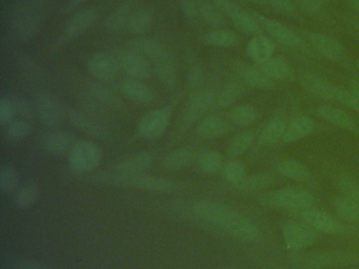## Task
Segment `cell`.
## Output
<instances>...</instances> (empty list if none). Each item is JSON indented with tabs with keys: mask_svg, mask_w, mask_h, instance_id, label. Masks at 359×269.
<instances>
[{
	"mask_svg": "<svg viewBox=\"0 0 359 269\" xmlns=\"http://www.w3.org/2000/svg\"><path fill=\"white\" fill-rule=\"evenodd\" d=\"M39 185L35 182H27L25 184L20 185L13 195V201L18 207L27 209L32 207L39 198Z\"/></svg>",
	"mask_w": 359,
	"mask_h": 269,
	"instance_id": "cell-37",
	"label": "cell"
},
{
	"mask_svg": "<svg viewBox=\"0 0 359 269\" xmlns=\"http://www.w3.org/2000/svg\"><path fill=\"white\" fill-rule=\"evenodd\" d=\"M237 74L241 77V81L247 85L259 90H270L274 86L273 81L260 65H248L245 63H239L236 65Z\"/></svg>",
	"mask_w": 359,
	"mask_h": 269,
	"instance_id": "cell-21",
	"label": "cell"
},
{
	"mask_svg": "<svg viewBox=\"0 0 359 269\" xmlns=\"http://www.w3.org/2000/svg\"><path fill=\"white\" fill-rule=\"evenodd\" d=\"M180 4L182 12L190 20H196L198 16H201L199 15L201 2H198V0H180Z\"/></svg>",
	"mask_w": 359,
	"mask_h": 269,
	"instance_id": "cell-52",
	"label": "cell"
},
{
	"mask_svg": "<svg viewBox=\"0 0 359 269\" xmlns=\"http://www.w3.org/2000/svg\"><path fill=\"white\" fill-rule=\"evenodd\" d=\"M16 111L12 97L3 96L0 98V124L8 125L15 119Z\"/></svg>",
	"mask_w": 359,
	"mask_h": 269,
	"instance_id": "cell-49",
	"label": "cell"
},
{
	"mask_svg": "<svg viewBox=\"0 0 359 269\" xmlns=\"http://www.w3.org/2000/svg\"><path fill=\"white\" fill-rule=\"evenodd\" d=\"M20 187V174L11 164H4L0 168V191L4 193H15Z\"/></svg>",
	"mask_w": 359,
	"mask_h": 269,
	"instance_id": "cell-45",
	"label": "cell"
},
{
	"mask_svg": "<svg viewBox=\"0 0 359 269\" xmlns=\"http://www.w3.org/2000/svg\"><path fill=\"white\" fill-rule=\"evenodd\" d=\"M205 44L214 48H230L238 44V36L226 29H214L208 32L203 38Z\"/></svg>",
	"mask_w": 359,
	"mask_h": 269,
	"instance_id": "cell-36",
	"label": "cell"
},
{
	"mask_svg": "<svg viewBox=\"0 0 359 269\" xmlns=\"http://www.w3.org/2000/svg\"><path fill=\"white\" fill-rule=\"evenodd\" d=\"M336 186L342 197L359 206V182L351 176H340L336 181Z\"/></svg>",
	"mask_w": 359,
	"mask_h": 269,
	"instance_id": "cell-46",
	"label": "cell"
},
{
	"mask_svg": "<svg viewBox=\"0 0 359 269\" xmlns=\"http://www.w3.org/2000/svg\"><path fill=\"white\" fill-rule=\"evenodd\" d=\"M31 132V124L29 120L14 119L13 121L10 122L8 125H6V136L8 139L13 141H20L26 138Z\"/></svg>",
	"mask_w": 359,
	"mask_h": 269,
	"instance_id": "cell-48",
	"label": "cell"
},
{
	"mask_svg": "<svg viewBox=\"0 0 359 269\" xmlns=\"http://www.w3.org/2000/svg\"><path fill=\"white\" fill-rule=\"evenodd\" d=\"M258 4H264V0H258Z\"/></svg>",
	"mask_w": 359,
	"mask_h": 269,
	"instance_id": "cell-58",
	"label": "cell"
},
{
	"mask_svg": "<svg viewBox=\"0 0 359 269\" xmlns=\"http://www.w3.org/2000/svg\"><path fill=\"white\" fill-rule=\"evenodd\" d=\"M247 1L256 2V1H257V0H247Z\"/></svg>",
	"mask_w": 359,
	"mask_h": 269,
	"instance_id": "cell-59",
	"label": "cell"
},
{
	"mask_svg": "<svg viewBox=\"0 0 359 269\" xmlns=\"http://www.w3.org/2000/svg\"><path fill=\"white\" fill-rule=\"evenodd\" d=\"M298 6L306 14L310 16H319L323 13V6L331 0H297Z\"/></svg>",
	"mask_w": 359,
	"mask_h": 269,
	"instance_id": "cell-51",
	"label": "cell"
},
{
	"mask_svg": "<svg viewBox=\"0 0 359 269\" xmlns=\"http://www.w3.org/2000/svg\"><path fill=\"white\" fill-rule=\"evenodd\" d=\"M130 50H134L137 54L142 55L144 58L148 59L150 62H161V61L172 59L171 53L158 40L153 38L140 37L134 38L130 41Z\"/></svg>",
	"mask_w": 359,
	"mask_h": 269,
	"instance_id": "cell-16",
	"label": "cell"
},
{
	"mask_svg": "<svg viewBox=\"0 0 359 269\" xmlns=\"http://www.w3.org/2000/svg\"><path fill=\"white\" fill-rule=\"evenodd\" d=\"M46 11L45 0H20L16 2L11 19L14 37L24 42L34 39L41 29Z\"/></svg>",
	"mask_w": 359,
	"mask_h": 269,
	"instance_id": "cell-2",
	"label": "cell"
},
{
	"mask_svg": "<svg viewBox=\"0 0 359 269\" xmlns=\"http://www.w3.org/2000/svg\"><path fill=\"white\" fill-rule=\"evenodd\" d=\"M111 183L127 185L133 188L150 191V193H165L173 191L175 183L170 179L163 177L149 176L142 174L135 176L123 177V178L109 179Z\"/></svg>",
	"mask_w": 359,
	"mask_h": 269,
	"instance_id": "cell-10",
	"label": "cell"
},
{
	"mask_svg": "<svg viewBox=\"0 0 359 269\" xmlns=\"http://www.w3.org/2000/svg\"><path fill=\"white\" fill-rule=\"evenodd\" d=\"M243 84L236 80H230L216 96L215 102L219 107H228L234 104L243 95Z\"/></svg>",
	"mask_w": 359,
	"mask_h": 269,
	"instance_id": "cell-40",
	"label": "cell"
},
{
	"mask_svg": "<svg viewBox=\"0 0 359 269\" xmlns=\"http://www.w3.org/2000/svg\"><path fill=\"white\" fill-rule=\"evenodd\" d=\"M199 15L213 29H224L226 25V17L213 2H201Z\"/></svg>",
	"mask_w": 359,
	"mask_h": 269,
	"instance_id": "cell-38",
	"label": "cell"
},
{
	"mask_svg": "<svg viewBox=\"0 0 359 269\" xmlns=\"http://www.w3.org/2000/svg\"><path fill=\"white\" fill-rule=\"evenodd\" d=\"M14 107H15L16 116H20L22 119H32L34 115V109H33L32 103L28 99L22 98V97H12Z\"/></svg>",
	"mask_w": 359,
	"mask_h": 269,
	"instance_id": "cell-50",
	"label": "cell"
},
{
	"mask_svg": "<svg viewBox=\"0 0 359 269\" xmlns=\"http://www.w3.org/2000/svg\"><path fill=\"white\" fill-rule=\"evenodd\" d=\"M229 121L238 127H249L259 118L257 109L250 104H241L232 107L229 111Z\"/></svg>",
	"mask_w": 359,
	"mask_h": 269,
	"instance_id": "cell-34",
	"label": "cell"
},
{
	"mask_svg": "<svg viewBox=\"0 0 359 269\" xmlns=\"http://www.w3.org/2000/svg\"><path fill=\"white\" fill-rule=\"evenodd\" d=\"M110 52L116 59L119 69L125 71L130 78L147 79L152 74L150 61L134 50H130V48L129 50L115 48V50H111Z\"/></svg>",
	"mask_w": 359,
	"mask_h": 269,
	"instance_id": "cell-8",
	"label": "cell"
},
{
	"mask_svg": "<svg viewBox=\"0 0 359 269\" xmlns=\"http://www.w3.org/2000/svg\"><path fill=\"white\" fill-rule=\"evenodd\" d=\"M300 86L308 94L321 99L344 105L359 113V96L351 90H344L333 82L311 71L302 73L299 77Z\"/></svg>",
	"mask_w": 359,
	"mask_h": 269,
	"instance_id": "cell-3",
	"label": "cell"
},
{
	"mask_svg": "<svg viewBox=\"0 0 359 269\" xmlns=\"http://www.w3.org/2000/svg\"><path fill=\"white\" fill-rule=\"evenodd\" d=\"M260 202L268 207L287 210L295 214L302 210L312 208L314 205V197L306 189L285 187L266 193L260 198Z\"/></svg>",
	"mask_w": 359,
	"mask_h": 269,
	"instance_id": "cell-4",
	"label": "cell"
},
{
	"mask_svg": "<svg viewBox=\"0 0 359 269\" xmlns=\"http://www.w3.org/2000/svg\"><path fill=\"white\" fill-rule=\"evenodd\" d=\"M357 67H358V69H359V58H358V60H357Z\"/></svg>",
	"mask_w": 359,
	"mask_h": 269,
	"instance_id": "cell-60",
	"label": "cell"
},
{
	"mask_svg": "<svg viewBox=\"0 0 359 269\" xmlns=\"http://www.w3.org/2000/svg\"><path fill=\"white\" fill-rule=\"evenodd\" d=\"M231 20L234 27L245 35H251L253 37L255 35H260L264 32L256 14H251L243 8Z\"/></svg>",
	"mask_w": 359,
	"mask_h": 269,
	"instance_id": "cell-35",
	"label": "cell"
},
{
	"mask_svg": "<svg viewBox=\"0 0 359 269\" xmlns=\"http://www.w3.org/2000/svg\"><path fill=\"white\" fill-rule=\"evenodd\" d=\"M197 163L205 174H216L224 168V156L216 151H207L197 157Z\"/></svg>",
	"mask_w": 359,
	"mask_h": 269,
	"instance_id": "cell-43",
	"label": "cell"
},
{
	"mask_svg": "<svg viewBox=\"0 0 359 269\" xmlns=\"http://www.w3.org/2000/svg\"><path fill=\"white\" fill-rule=\"evenodd\" d=\"M36 111L41 123L51 128L60 125L67 116L60 99L50 92H41L37 96Z\"/></svg>",
	"mask_w": 359,
	"mask_h": 269,
	"instance_id": "cell-9",
	"label": "cell"
},
{
	"mask_svg": "<svg viewBox=\"0 0 359 269\" xmlns=\"http://www.w3.org/2000/svg\"><path fill=\"white\" fill-rule=\"evenodd\" d=\"M215 98L214 92L208 88H199L195 90L189 99L186 111H184V124L191 125L201 120V117L209 111L212 104L215 102Z\"/></svg>",
	"mask_w": 359,
	"mask_h": 269,
	"instance_id": "cell-15",
	"label": "cell"
},
{
	"mask_svg": "<svg viewBox=\"0 0 359 269\" xmlns=\"http://www.w3.org/2000/svg\"><path fill=\"white\" fill-rule=\"evenodd\" d=\"M287 123V119L283 113H276L260 132L258 143L269 146L283 140Z\"/></svg>",
	"mask_w": 359,
	"mask_h": 269,
	"instance_id": "cell-28",
	"label": "cell"
},
{
	"mask_svg": "<svg viewBox=\"0 0 359 269\" xmlns=\"http://www.w3.org/2000/svg\"><path fill=\"white\" fill-rule=\"evenodd\" d=\"M154 73L159 81L168 88H174L177 84L178 73L174 64L173 59L155 63Z\"/></svg>",
	"mask_w": 359,
	"mask_h": 269,
	"instance_id": "cell-41",
	"label": "cell"
},
{
	"mask_svg": "<svg viewBox=\"0 0 359 269\" xmlns=\"http://www.w3.org/2000/svg\"><path fill=\"white\" fill-rule=\"evenodd\" d=\"M135 10L136 6L134 2L126 1L119 4L107 18V29L112 33H121V32L127 31L130 18Z\"/></svg>",
	"mask_w": 359,
	"mask_h": 269,
	"instance_id": "cell-26",
	"label": "cell"
},
{
	"mask_svg": "<svg viewBox=\"0 0 359 269\" xmlns=\"http://www.w3.org/2000/svg\"><path fill=\"white\" fill-rule=\"evenodd\" d=\"M275 177L269 172L264 174H252V176L245 177L243 182L239 183L238 188L245 193H254V191H262L268 188L271 185L274 184Z\"/></svg>",
	"mask_w": 359,
	"mask_h": 269,
	"instance_id": "cell-42",
	"label": "cell"
},
{
	"mask_svg": "<svg viewBox=\"0 0 359 269\" xmlns=\"http://www.w3.org/2000/svg\"><path fill=\"white\" fill-rule=\"evenodd\" d=\"M314 120L304 113H298L287 120L283 141L285 143H293L310 136L315 130Z\"/></svg>",
	"mask_w": 359,
	"mask_h": 269,
	"instance_id": "cell-20",
	"label": "cell"
},
{
	"mask_svg": "<svg viewBox=\"0 0 359 269\" xmlns=\"http://www.w3.org/2000/svg\"><path fill=\"white\" fill-rule=\"evenodd\" d=\"M277 172L281 176L297 182H308L311 179L310 170L302 162L295 159H283L277 164Z\"/></svg>",
	"mask_w": 359,
	"mask_h": 269,
	"instance_id": "cell-33",
	"label": "cell"
},
{
	"mask_svg": "<svg viewBox=\"0 0 359 269\" xmlns=\"http://www.w3.org/2000/svg\"><path fill=\"white\" fill-rule=\"evenodd\" d=\"M86 103V111L92 109L93 113L102 111V107L114 109L118 107L119 99L114 92H111L102 82L91 81L87 84V92L83 99Z\"/></svg>",
	"mask_w": 359,
	"mask_h": 269,
	"instance_id": "cell-12",
	"label": "cell"
},
{
	"mask_svg": "<svg viewBox=\"0 0 359 269\" xmlns=\"http://www.w3.org/2000/svg\"><path fill=\"white\" fill-rule=\"evenodd\" d=\"M76 140L73 134L65 130H56L50 132L43 141V147L52 155H62L70 151Z\"/></svg>",
	"mask_w": 359,
	"mask_h": 269,
	"instance_id": "cell-29",
	"label": "cell"
},
{
	"mask_svg": "<svg viewBox=\"0 0 359 269\" xmlns=\"http://www.w3.org/2000/svg\"><path fill=\"white\" fill-rule=\"evenodd\" d=\"M333 207L341 220L352 224H359V206L344 197L334 199Z\"/></svg>",
	"mask_w": 359,
	"mask_h": 269,
	"instance_id": "cell-39",
	"label": "cell"
},
{
	"mask_svg": "<svg viewBox=\"0 0 359 269\" xmlns=\"http://www.w3.org/2000/svg\"><path fill=\"white\" fill-rule=\"evenodd\" d=\"M196 160V153L192 147L184 146L174 149L163 158V165L171 172L184 170Z\"/></svg>",
	"mask_w": 359,
	"mask_h": 269,
	"instance_id": "cell-30",
	"label": "cell"
},
{
	"mask_svg": "<svg viewBox=\"0 0 359 269\" xmlns=\"http://www.w3.org/2000/svg\"><path fill=\"white\" fill-rule=\"evenodd\" d=\"M88 71L100 82H109L116 77L119 71L116 59L111 52H100L88 58Z\"/></svg>",
	"mask_w": 359,
	"mask_h": 269,
	"instance_id": "cell-14",
	"label": "cell"
},
{
	"mask_svg": "<svg viewBox=\"0 0 359 269\" xmlns=\"http://www.w3.org/2000/svg\"><path fill=\"white\" fill-rule=\"evenodd\" d=\"M102 159V151L93 141L77 140L69 151V164L76 174H86L98 167Z\"/></svg>",
	"mask_w": 359,
	"mask_h": 269,
	"instance_id": "cell-5",
	"label": "cell"
},
{
	"mask_svg": "<svg viewBox=\"0 0 359 269\" xmlns=\"http://www.w3.org/2000/svg\"><path fill=\"white\" fill-rule=\"evenodd\" d=\"M87 1V0H72L73 6H79V4H83V2Z\"/></svg>",
	"mask_w": 359,
	"mask_h": 269,
	"instance_id": "cell-57",
	"label": "cell"
},
{
	"mask_svg": "<svg viewBox=\"0 0 359 269\" xmlns=\"http://www.w3.org/2000/svg\"><path fill=\"white\" fill-rule=\"evenodd\" d=\"M121 90L132 102L137 104H150L155 98V92L144 82L135 78H127L121 83Z\"/></svg>",
	"mask_w": 359,
	"mask_h": 269,
	"instance_id": "cell-22",
	"label": "cell"
},
{
	"mask_svg": "<svg viewBox=\"0 0 359 269\" xmlns=\"http://www.w3.org/2000/svg\"><path fill=\"white\" fill-rule=\"evenodd\" d=\"M67 117L77 128L89 136L96 139L106 138V128L94 117L93 113L83 109H68Z\"/></svg>",
	"mask_w": 359,
	"mask_h": 269,
	"instance_id": "cell-17",
	"label": "cell"
},
{
	"mask_svg": "<svg viewBox=\"0 0 359 269\" xmlns=\"http://www.w3.org/2000/svg\"><path fill=\"white\" fill-rule=\"evenodd\" d=\"M256 16H257L262 29L266 33H268L269 36L273 38L275 41L280 43L281 46H285L290 48H304V40L291 27L283 25L280 21L268 18V17L262 16V15L256 14Z\"/></svg>",
	"mask_w": 359,
	"mask_h": 269,
	"instance_id": "cell-11",
	"label": "cell"
},
{
	"mask_svg": "<svg viewBox=\"0 0 359 269\" xmlns=\"http://www.w3.org/2000/svg\"><path fill=\"white\" fill-rule=\"evenodd\" d=\"M230 130V122L218 116L203 118L196 126L197 134L205 139L222 138L229 134Z\"/></svg>",
	"mask_w": 359,
	"mask_h": 269,
	"instance_id": "cell-25",
	"label": "cell"
},
{
	"mask_svg": "<svg viewBox=\"0 0 359 269\" xmlns=\"http://www.w3.org/2000/svg\"><path fill=\"white\" fill-rule=\"evenodd\" d=\"M255 141V134L251 130H245L235 136L229 143L228 151L231 157H239L247 153Z\"/></svg>",
	"mask_w": 359,
	"mask_h": 269,
	"instance_id": "cell-44",
	"label": "cell"
},
{
	"mask_svg": "<svg viewBox=\"0 0 359 269\" xmlns=\"http://www.w3.org/2000/svg\"><path fill=\"white\" fill-rule=\"evenodd\" d=\"M260 67L273 81H289L294 76L293 67L280 57H272L260 64Z\"/></svg>",
	"mask_w": 359,
	"mask_h": 269,
	"instance_id": "cell-31",
	"label": "cell"
},
{
	"mask_svg": "<svg viewBox=\"0 0 359 269\" xmlns=\"http://www.w3.org/2000/svg\"><path fill=\"white\" fill-rule=\"evenodd\" d=\"M20 269H49L32 260H22L18 262Z\"/></svg>",
	"mask_w": 359,
	"mask_h": 269,
	"instance_id": "cell-54",
	"label": "cell"
},
{
	"mask_svg": "<svg viewBox=\"0 0 359 269\" xmlns=\"http://www.w3.org/2000/svg\"><path fill=\"white\" fill-rule=\"evenodd\" d=\"M309 43L321 57L330 61H340L344 58V50L337 39L323 33H310Z\"/></svg>",
	"mask_w": 359,
	"mask_h": 269,
	"instance_id": "cell-18",
	"label": "cell"
},
{
	"mask_svg": "<svg viewBox=\"0 0 359 269\" xmlns=\"http://www.w3.org/2000/svg\"><path fill=\"white\" fill-rule=\"evenodd\" d=\"M352 6L353 8H354V10L356 11V12L358 13L359 15V0H353Z\"/></svg>",
	"mask_w": 359,
	"mask_h": 269,
	"instance_id": "cell-56",
	"label": "cell"
},
{
	"mask_svg": "<svg viewBox=\"0 0 359 269\" xmlns=\"http://www.w3.org/2000/svg\"><path fill=\"white\" fill-rule=\"evenodd\" d=\"M153 162L151 153H140L123 160L115 166L114 174L109 176V179L123 178V177L135 176L146 174Z\"/></svg>",
	"mask_w": 359,
	"mask_h": 269,
	"instance_id": "cell-19",
	"label": "cell"
},
{
	"mask_svg": "<svg viewBox=\"0 0 359 269\" xmlns=\"http://www.w3.org/2000/svg\"><path fill=\"white\" fill-rule=\"evenodd\" d=\"M295 214L300 218V220L304 221L317 231H321L327 235H341L346 233V228L344 224L323 210L312 207L302 210Z\"/></svg>",
	"mask_w": 359,
	"mask_h": 269,
	"instance_id": "cell-13",
	"label": "cell"
},
{
	"mask_svg": "<svg viewBox=\"0 0 359 269\" xmlns=\"http://www.w3.org/2000/svg\"><path fill=\"white\" fill-rule=\"evenodd\" d=\"M203 80V75L201 73V69H193L190 71L188 76V83L190 88H194V90H199L201 82Z\"/></svg>",
	"mask_w": 359,
	"mask_h": 269,
	"instance_id": "cell-53",
	"label": "cell"
},
{
	"mask_svg": "<svg viewBox=\"0 0 359 269\" xmlns=\"http://www.w3.org/2000/svg\"><path fill=\"white\" fill-rule=\"evenodd\" d=\"M193 212L203 222L220 227L239 241L255 243L262 237L259 227L251 219L224 204L199 201L193 205Z\"/></svg>",
	"mask_w": 359,
	"mask_h": 269,
	"instance_id": "cell-1",
	"label": "cell"
},
{
	"mask_svg": "<svg viewBox=\"0 0 359 269\" xmlns=\"http://www.w3.org/2000/svg\"><path fill=\"white\" fill-rule=\"evenodd\" d=\"M222 176L231 184L238 185L247 177V170L243 162L238 160H231L228 163L224 164L222 168Z\"/></svg>",
	"mask_w": 359,
	"mask_h": 269,
	"instance_id": "cell-47",
	"label": "cell"
},
{
	"mask_svg": "<svg viewBox=\"0 0 359 269\" xmlns=\"http://www.w3.org/2000/svg\"><path fill=\"white\" fill-rule=\"evenodd\" d=\"M172 119L171 107H159L142 116L138 123V132L147 140L161 138L169 127Z\"/></svg>",
	"mask_w": 359,
	"mask_h": 269,
	"instance_id": "cell-7",
	"label": "cell"
},
{
	"mask_svg": "<svg viewBox=\"0 0 359 269\" xmlns=\"http://www.w3.org/2000/svg\"><path fill=\"white\" fill-rule=\"evenodd\" d=\"M154 25V15L148 8H136L130 18L127 32L133 35L144 36L150 33Z\"/></svg>",
	"mask_w": 359,
	"mask_h": 269,
	"instance_id": "cell-32",
	"label": "cell"
},
{
	"mask_svg": "<svg viewBox=\"0 0 359 269\" xmlns=\"http://www.w3.org/2000/svg\"><path fill=\"white\" fill-rule=\"evenodd\" d=\"M350 90H352V92H354L355 94L358 95V96H359V80L358 79L351 80Z\"/></svg>",
	"mask_w": 359,
	"mask_h": 269,
	"instance_id": "cell-55",
	"label": "cell"
},
{
	"mask_svg": "<svg viewBox=\"0 0 359 269\" xmlns=\"http://www.w3.org/2000/svg\"><path fill=\"white\" fill-rule=\"evenodd\" d=\"M317 115L330 124L348 130H356V124L346 111L331 105L321 104L316 109Z\"/></svg>",
	"mask_w": 359,
	"mask_h": 269,
	"instance_id": "cell-27",
	"label": "cell"
},
{
	"mask_svg": "<svg viewBox=\"0 0 359 269\" xmlns=\"http://www.w3.org/2000/svg\"><path fill=\"white\" fill-rule=\"evenodd\" d=\"M275 46L266 36L255 35L247 44V55L256 64L260 65L274 57Z\"/></svg>",
	"mask_w": 359,
	"mask_h": 269,
	"instance_id": "cell-24",
	"label": "cell"
},
{
	"mask_svg": "<svg viewBox=\"0 0 359 269\" xmlns=\"http://www.w3.org/2000/svg\"><path fill=\"white\" fill-rule=\"evenodd\" d=\"M97 11L95 8H85L74 15L67 25L65 34L68 39H75L87 33L97 20Z\"/></svg>",
	"mask_w": 359,
	"mask_h": 269,
	"instance_id": "cell-23",
	"label": "cell"
},
{
	"mask_svg": "<svg viewBox=\"0 0 359 269\" xmlns=\"http://www.w3.org/2000/svg\"><path fill=\"white\" fill-rule=\"evenodd\" d=\"M283 235L287 247L292 250L312 247L318 241L316 229L302 220H289L283 223Z\"/></svg>",
	"mask_w": 359,
	"mask_h": 269,
	"instance_id": "cell-6",
	"label": "cell"
}]
</instances>
